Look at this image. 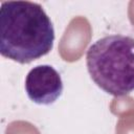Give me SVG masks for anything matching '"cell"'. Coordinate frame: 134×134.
<instances>
[{
	"instance_id": "cell-2",
	"label": "cell",
	"mask_w": 134,
	"mask_h": 134,
	"mask_svg": "<svg viewBox=\"0 0 134 134\" xmlns=\"http://www.w3.org/2000/svg\"><path fill=\"white\" fill-rule=\"evenodd\" d=\"M87 68L105 92L122 96L134 90V39L110 35L95 41L87 51Z\"/></svg>"
},
{
	"instance_id": "cell-1",
	"label": "cell",
	"mask_w": 134,
	"mask_h": 134,
	"mask_svg": "<svg viewBox=\"0 0 134 134\" xmlns=\"http://www.w3.org/2000/svg\"><path fill=\"white\" fill-rule=\"evenodd\" d=\"M54 29L42 5L31 1H4L0 8V52L20 64L47 54Z\"/></svg>"
},
{
	"instance_id": "cell-3",
	"label": "cell",
	"mask_w": 134,
	"mask_h": 134,
	"mask_svg": "<svg viewBox=\"0 0 134 134\" xmlns=\"http://www.w3.org/2000/svg\"><path fill=\"white\" fill-rule=\"evenodd\" d=\"M25 90L34 103L50 105L61 96L63 82L60 73L52 66L39 65L27 73Z\"/></svg>"
}]
</instances>
